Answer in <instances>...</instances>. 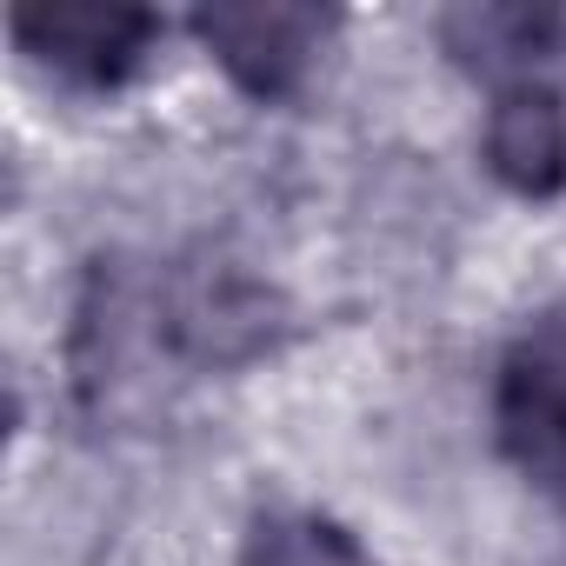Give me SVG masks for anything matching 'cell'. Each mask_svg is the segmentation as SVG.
Listing matches in <instances>:
<instances>
[{
    "mask_svg": "<svg viewBox=\"0 0 566 566\" xmlns=\"http://www.w3.org/2000/svg\"><path fill=\"white\" fill-rule=\"evenodd\" d=\"M500 453L546 493H566V314L533 321L493 374Z\"/></svg>",
    "mask_w": 566,
    "mask_h": 566,
    "instance_id": "cell-1",
    "label": "cell"
},
{
    "mask_svg": "<svg viewBox=\"0 0 566 566\" xmlns=\"http://www.w3.org/2000/svg\"><path fill=\"white\" fill-rule=\"evenodd\" d=\"M240 566H380V559L314 506H260L240 533Z\"/></svg>",
    "mask_w": 566,
    "mask_h": 566,
    "instance_id": "cell-5",
    "label": "cell"
},
{
    "mask_svg": "<svg viewBox=\"0 0 566 566\" xmlns=\"http://www.w3.org/2000/svg\"><path fill=\"white\" fill-rule=\"evenodd\" d=\"M8 28L34 67L87 94L134 81L160 41V14L120 8V0H48V8H21Z\"/></svg>",
    "mask_w": 566,
    "mask_h": 566,
    "instance_id": "cell-2",
    "label": "cell"
},
{
    "mask_svg": "<svg viewBox=\"0 0 566 566\" xmlns=\"http://www.w3.org/2000/svg\"><path fill=\"white\" fill-rule=\"evenodd\" d=\"M480 154L486 174L520 193V200H553L566 187V101L533 81V74H506L493 87L486 127H480Z\"/></svg>",
    "mask_w": 566,
    "mask_h": 566,
    "instance_id": "cell-4",
    "label": "cell"
},
{
    "mask_svg": "<svg viewBox=\"0 0 566 566\" xmlns=\"http://www.w3.org/2000/svg\"><path fill=\"white\" fill-rule=\"evenodd\" d=\"M334 28H340V14L301 8V0H247V8H200L193 14V41L253 101H287V94H301V81L327 54V34Z\"/></svg>",
    "mask_w": 566,
    "mask_h": 566,
    "instance_id": "cell-3",
    "label": "cell"
}]
</instances>
